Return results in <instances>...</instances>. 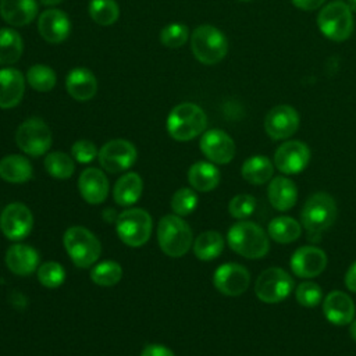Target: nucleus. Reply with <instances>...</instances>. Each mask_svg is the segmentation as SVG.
I'll use <instances>...</instances> for the list:
<instances>
[{
    "mask_svg": "<svg viewBox=\"0 0 356 356\" xmlns=\"http://www.w3.org/2000/svg\"><path fill=\"white\" fill-rule=\"evenodd\" d=\"M229 248L242 257L261 259L268 253L267 232L256 222L242 220L234 224L227 234Z\"/></svg>",
    "mask_w": 356,
    "mask_h": 356,
    "instance_id": "nucleus-1",
    "label": "nucleus"
},
{
    "mask_svg": "<svg viewBox=\"0 0 356 356\" xmlns=\"http://www.w3.org/2000/svg\"><path fill=\"white\" fill-rule=\"evenodd\" d=\"M337 218V203L334 197L325 192L312 195L303 204L300 220L306 228L309 239L317 242L320 235L328 229Z\"/></svg>",
    "mask_w": 356,
    "mask_h": 356,
    "instance_id": "nucleus-2",
    "label": "nucleus"
},
{
    "mask_svg": "<svg viewBox=\"0 0 356 356\" xmlns=\"http://www.w3.org/2000/svg\"><path fill=\"white\" fill-rule=\"evenodd\" d=\"M207 125L204 111L195 103L175 106L167 117V131L178 142H188L203 134Z\"/></svg>",
    "mask_w": 356,
    "mask_h": 356,
    "instance_id": "nucleus-3",
    "label": "nucleus"
},
{
    "mask_svg": "<svg viewBox=\"0 0 356 356\" xmlns=\"http://www.w3.org/2000/svg\"><path fill=\"white\" fill-rule=\"evenodd\" d=\"M157 241L165 254L181 257L191 249L193 236L191 227L181 216L168 214L159 221Z\"/></svg>",
    "mask_w": 356,
    "mask_h": 356,
    "instance_id": "nucleus-4",
    "label": "nucleus"
},
{
    "mask_svg": "<svg viewBox=\"0 0 356 356\" xmlns=\"http://www.w3.org/2000/svg\"><path fill=\"white\" fill-rule=\"evenodd\" d=\"M64 248L76 267L86 268L100 257L102 246L99 239L85 227L74 225L64 232Z\"/></svg>",
    "mask_w": 356,
    "mask_h": 356,
    "instance_id": "nucleus-5",
    "label": "nucleus"
},
{
    "mask_svg": "<svg viewBox=\"0 0 356 356\" xmlns=\"http://www.w3.org/2000/svg\"><path fill=\"white\" fill-rule=\"evenodd\" d=\"M191 49L196 60L213 65L225 57L228 42L218 28L213 25H200L191 35Z\"/></svg>",
    "mask_w": 356,
    "mask_h": 356,
    "instance_id": "nucleus-6",
    "label": "nucleus"
},
{
    "mask_svg": "<svg viewBox=\"0 0 356 356\" xmlns=\"http://www.w3.org/2000/svg\"><path fill=\"white\" fill-rule=\"evenodd\" d=\"M118 238L128 246L138 248L145 245L152 234V217L143 209H128L115 221Z\"/></svg>",
    "mask_w": 356,
    "mask_h": 356,
    "instance_id": "nucleus-7",
    "label": "nucleus"
},
{
    "mask_svg": "<svg viewBox=\"0 0 356 356\" xmlns=\"http://www.w3.org/2000/svg\"><path fill=\"white\" fill-rule=\"evenodd\" d=\"M317 25L328 39L335 42L345 40L353 31L352 11L343 1H332L318 13Z\"/></svg>",
    "mask_w": 356,
    "mask_h": 356,
    "instance_id": "nucleus-8",
    "label": "nucleus"
},
{
    "mask_svg": "<svg viewBox=\"0 0 356 356\" xmlns=\"http://www.w3.org/2000/svg\"><path fill=\"white\" fill-rule=\"evenodd\" d=\"M15 142L24 153L38 157L50 149L51 131L42 118L32 117L25 120L17 128Z\"/></svg>",
    "mask_w": 356,
    "mask_h": 356,
    "instance_id": "nucleus-9",
    "label": "nucleus"
},
{
    "mask_svg": "<svg viewBox=\"0 0 356 356\" xmlns=\"http://www.w3.org/2000/svg\"><path fill=\"white\" fill-rule=\"evenodd\" d=\"M293 289L292 277L280 267H270L260 273L254 284L256 296L264 303H278Z\"/></svg>",
    "mask_w": 356,
    "mask_h": 356,
    "instance_id": "nucleus-10",
    "label": "nucleus"
},
{
    "mask_svg": "<svg viewBox=\"0 0 356 356\" xmlns=\"http://www.w3.org/2000/svg\"><path fill=\"white\" fill-rule=\"evenodd\" d=\"M136 147L125 139L108 140L97 153L102 168L111 174L121 172L132 167L136 161Z\"/></svg>",
    "mask_w": 356,
    "mask_h": 356,
    "instance_id": "nucleus-11",
    "label": "nucleus"
},
{
    "mask_svg": "<svg viewBox=\"0 0 356 356\" xmlns=\"http://www.w3.org/2000/svg\"><path fill=\"white\" fill-rule=\"evenodd\" d=\"M33 227L31 210L19 202L7 204L0 214V229L6 238L21 241L29 235Z\"/></svg>",
    "mask_w": 356,
    "mask_h": 356,
    "instance_id": "nucleus-12",
    "label": "nucleus"
},
{
    "mask_svg": "<svg viewBox=\"0 0 356 356\" xmlns=\"http://www.w3.org/2000/svg\"><path fill=\"white\" fill-rule=\"evenodd\" d=\"M213 284L216 289L225 296H239L248 289L250 274L242 264L225 263L216 268Z\"/></svg>",
    "mask_w": 356,
    "mask_h": 356,
    "instance_id": "nucleus-13",
    "label": "nucleus"
},
{
    "mask_svg": "<svg viewBox=\"0 0 356 356\" xmlns=\"http://www.w3.org/2000/svg\"><path fill=\"white\" fill-rule=\"evenodd\" d=\"M310 161V149L300 140H288L274 153V165L285 175L302 172Z\"/></svg>",
    "mask_w": 356,
    "mask_h": 356,
    "instance_id": "nucleus-14",
    "label": "nucleus"
},
{
    "mask_svg": "<svg viewBox=\"0 0 356 356\" xmlns=\"http://www.w3.org/2000/svg\"><path fill=\"white\" fill-rule=\"evenodd\" d=\"M299 128V114L298 111L288 106L280 104L273 107L264 118V129L267 135L274 139H286L292 136Z\"/></svg>",
    "mask_w": 356,
    "mask_h": 356,
    "instance_id": "nucleus-15",
    "label": "nucleus"
},
{
    "mask_svg": "<svg viewBox=\"0 0 356 356\" xmlns=\"http://www.w3.org/2000/svg\"><path fill=\"white\" fill-rule=\"evenodd\" d=\"M327 267V254L313 245L298 248L291 257V270L296 277L314 278Z\"/></svg>",
    "mask_w": 356,
    "mask_h": 356,
    "instance_id": "nucleus-16",
    "label": "nucleus"
},
{
    "mask_svg": "<svg viewBox=\"0 0 356 356\" xmlns=\"http://www.w3.org/2000/svg\"><path fill=\"white\" fill-rule=\"evenodd\" d=\"M202 153L214 164H228L235 156L232 138L221 129H209L200 139Z\"/></svg>",
    "mask_w": 356,
    "mask_h": 356,
    "instance_id": "nucleus-17",
    "label": "nucleus"
},
{
    "mask_svg": "<svg viewBox=\"0 0 356 356\" xmlns=\"http://www.w3.org/2000/svg\"><path fill=\"white\" fill-rule=\"evenodd\" d=\"M38 31L47 43L57 44L68 38L71 32V21L64 11L49 8L40 13L38 18Z\"/></svg>",
    "mask_w": 356,
    "mask_h": 356,
    "instance_id": "nucleus-18",
    "label": "nucleus"
},
{
    "mask_svg": "<svg viewBox=\"0 0 356 356\" xmlns=\"http://www.w3.org/2000/svg\"><path fill=\"white\" fill-rule=\"evenodd\" d=\"M324 317L334 325H346L355 318V303L342 291H331L323 300Z\"/></svg>",
    "mask_w": 356,
    "mask_h": 356,
    "instance_id": "nucleus-19",
    "label": "nucleus"
},
{
    "mask_svg": "<svg viewBox=\"0 0 356 356\" xmlns=\"http://www.w3.org/2000/svg\"><path fill=\"white\" fill-rule=\"evenodd\" d=\"M81 196L90 204L103 203L108 195V181L99 168L89 167L83 170L78 179Z\"/></svg>",
    "mask_w": 356,
    "mask_h": 356,
    "instance_id": "nucleus-20",
    "label": "nucleus"
},
{
    "mask_svg": "<svg viewBox=\"0 0 356 356\" xmlns=\"http://www.w3.org/2000/svg\"><path fill=\"white\" fill-rule=\"evenodd\" d=\"M25 76L15 68L0 70V108H13L24 97Z\"/></svg>",
    "mask_w": 356,
    "mask_h": 356,
    "instance_id": "nucleus-21",
    "label": "nucleus"
},
{
    "mask_svg": "<svg viewBox=\"0 0 356 356\" xmlns=\"http://www.w3.org/2000/svg\"><path fill=\"white\" fill-rule=\"evenodd\" d=\"M65 88L68 95L78 100H90L97 92V81L93 72L85 67H76L71 70L65 78Z\"/></svg>",
    "mask_w": 356,
    "mask_h": 356,
    "instance_id": "nucleus-22",
    "label": "nucleus"
},
{
    "mask_svg": "<svg viewBox=\"0 0 356 356\" xmlns=\"http://www.w3.org/2000/svg\"><path fill=\"white\" fill-rule=\"evenodd\" d=\"M6 266L17 275H29L38 270L39 254L38 252L24 243H17L8 248L6 252Z\"/></svg>",
    "mask_w": 356,
    "mask_h": 356,
    "instance_id": "nucleus-23",
    "label": "nucleus"
},
{
    "mask_svg": "<svg viewBox=\"0 0 356 356\" xmlns=\"http://www.w3.org/2000/svg\"><path fill=\"white\" fill-rule=\"evenodd\" d=\"M0 15L13 26H25L38 17V0H0Z\"/></svg>",
    "mask_w": 356,
    "mask_h": 356,
    "instance_id": "nucleus-24",
    "label": "nucleus"
},
{
    "mask_svg": "<svg viewBox=\"0 0 356 356\" xmlns=\"http://www.w3.org/2000/svg\"><path fill=\"white\" fill-rule=\"evenodd\" d=\"M270 204L278 211H286L296 204L298 188L295 182L286 177H275L267 188Z\"/></svg>",
    "mask_w": 356,
    "mask_h": 356,
    "instance_id": "nucleus-25",
    "label": "nucleus"
},
{
    "mask_svg": "<svg viewBox=\"0 0 356 356\" xmlns=\"http://www.w3.org/2000/svg\"><path fill=\"white\" fill-rule=\"evenodd\" d=\"M33 168L26 157L8 154L0 160V177L10 184H22L32 178Z\"/></svg>",
    "mask_w": 356,
    "mask_h": 356,
    "instance_id": "nucleus-26",
    "label": "nucleus"
},
{
    "mask_svg": "<svg viewBox=\"0 0 356 356\" xmlns=\"http://www.w3.org/2000/svg\"><path fill=\"white\" fill-rule=\"evenodd\" d=\"M142 178L136 172H127L118 178L113 189V197L120 206L135 204L142 195Z\"/></svg>",
    "mask_w": 356,
    "mask_h": 356,
    "instance_id": "nucleus-27",
    "label": "nucleus"
},
{
    "mask_svg": "<svg viewBox=\"0 0 356 356\" xmlns=\"http://www.w3.org/2000/svg\"><path fill=\"white\" fill-rule=\"evenodd\" d=\"M188 181L199 192L213 191L220 182V171L213 163L197 161L188 171Z\"/></svg>",
    "mask_w": 356,
    "mask_h": 356,
    "instance_id": "nucleus-28",
    "label": "nucleus"
},
{
    "mask_svg": "<svg viewBox=\"0 0 356 356\" xmlns=\"http://www.w3.org/2000/svg\"><path fill=\"white\" fill-rule=\"evenodd\" d=\"M241 174L245 181L252 185H261L271 179L274 165L266 156H252L241 167Z\"/></svg>",
    "mask_w": 356,
    "mask_h": 356,
    "instance_id": "nucleus-29",
    "label": "nucleus"
},
{
    "mask_svg": "<svg viewBox=\"0 0 356 356\" xmlns=\"http://www.w3.org/2000/svg\"><path fill=\"white\" fill-rule=\"evenodd\" d=\"M267 232L273 241L285 245L295 242L300 236L302 227L298 220L288 216H280L270 221Z\"/></svg>",
    "mask_w": 356,
    "mask_h": 356,
    "instance_id": "nucleus-30",
    "label": "nucleus"
},
{
    "mask_svg": "<svg viewBox=\"0 0 356 356\" xmlns=\"http://www.w3.org/2000/svg\"><path fill=\"white\" fill-rule=\"evenodd\" d=\"M24 51L21 35L13 28L0 29V65L15 64Z\"/></svg>",
    "mask_w": 356,
    "mask_h": 356,
    "instance_id": "nucleus-31",
    "label": "nucleus"
},
{
    "mask_svg": "<svg viewBox=\"0 0 356 356\" xmlns=\"http://www.w3.org/2000/svg\"><path fill=\"white\" fill-rule=\"evenodd\" d=\"M224 239L217 231H204L193 242V253L202 261H210L221 254Z\"/></svg>",
    "mask_w": 356,
    "mask_h": 356,
    "instance_id": "nucleus-32",
    "label": "nucleus"
},
{
    "mask_svg": "<svg viewBox=\"0 0 356 356\" xmlns=\"http://www.w3.org/2000/svg\"><path fill=\"white\" fill-rule=\"evenodd\" d=\"M29 86L38 92H50L57 81L56 72L46 64H33L25 75Z\"/></svg>",
    "mask_w": 356,
    "mask_h": 356,
    "instance_id": "nucleus-33",
    "label": "nucleus"
},
{
    "mask_svg": "<svg viewBox=\"0 0 356 356\" xmlns=\"http://www.w3.org/2000/svg\"><path fill=\"white\" fill-rule=\"evenodd\" d=\"M89 15L97 25L108 26L118 19L120 7L115 0H90Z\"/></svg>",
    "mask_w": 356,
    "mask_h": 356,
    "instance_id": "nucleus-34",
    "label": "nucleus"
},
{
    "mask_svg": "<svg viewBox=\"0 0 356 356\" xmlns=\"http://www.w3.org/2000/svg\"><path fill=\"white\" fill-rule=\"evenodd\" d=\"M121 277L122 268L114 260H104L97 263L90 271V280L100 286H113L120 282Z\"/></svg>",
    "mask_w": 356,
    "mask_h": 356,
    "instance_id": "nucleus-35",
    "label": "nucleus"
},
{
    "mask_svg": "<svg viewBox=\"0 0 356 356\" xmlns=\"http://www.w3.org/2000/svg\"><path fill=\"white\" fill-rule=\"evenodd\" d=\"M46 171L58 179H67L74 174L72 159L63 152H51L44 159Z\"/></svg>",
    "mask_w": 356,
    "mask_h": 356,
    "instance_id": "nucleus-36",
    "label": "nucleus"
},
{
    "mask_svg": "<svg viewBox=\"0 0 356 356\" xmlns=\"http://www.w3.org/2000/svg\"><path fill=\"white\" fill-rule=\"evenodd\" d=\"M39 282L46 288H57L65 280V271L57 261H46L36 270Z\"/></svg>",
    "mask_w": 356,
    "mask_h": 356,
    "instance_id": "nucleus-37",
    "label": "nucleus"
},
{
    "mask_svg": "<svg viewBox=\"0 0 356 356\" xmlns=\"http://www.w3.org/2000/svg\"><path fill=\"white\" fill-rule=\"evenodd\" d=\"M188 38H189L188 26L184 24H179V22L168 24L160 32V42L165 47H172V49L181 47L185 44Z\"/></svg>",
    "mask_w": 356,
    "mask_h": 356,
    "instance_id": "nucleus-38",
    "label": "nucleus"
},
{
    "mask_svg": "<svg viewBox=\"0 0 356 356\" xmlns=\"http://www.w3.org/2000/svg\"><path fill=\"white\" fill-rule=\"evenodd\" d=\"M197 206V196L189 188L178 189L171 199V209L177 216H188Z\"/></svg>",
    "mask_w": 356,
    "mask_h": 356,
    "instance_id": "nucleus-39",
    "label": "nucleus"
},
{
    "mask_svg": "<svg viewBox=\"0 0 356 356\" xmlns=\"http://www.w3.org/2000/svg\"><path fill=\"white\" fill-rule=\"evenodd\" d=\"M296 302L303 307H314L323 300L321 288L313 281H303L295 291Z\"/></svg>",
    "mask_w": 356,
    "mask_h": 356,
    "instance_id": "nucleus-40",
    "label": "nucleus"
},
{
    "mask_svg": "<svg viewBox=\"0 0 356 356\" xmlns=\"http://www.w3.org/2000/svg\"><path fill=\"white\" fill-rule=\"evenodd\" d=\"M256 209V199L248 193H239L234 196L228 203L229 214L236 220H245L252 216Z\"/></svg>",
    "mask_w": 356,
    "mask_h": 356,
    "instance_id": "nucleus-41",
    "label": "nucleus"
},
{
    "mask_svg": "<svg viewBox=\"0 0 356 356\" xmlns=\"http://www.w3.org/2000/svg\"><path fill=\"white\" fill-rule=\"evenodd\" d=\"M71 153L72 157L82 164H88L90 163L96 156H97V149L95 146L93 142L88 140V139H79L76 140L72 147H71Z\"/></svg>",
    "mask_w": 356,
    "mask_h": 356,
    "instance_id": "nucleus-42",
    "label": "nucleus"
},
{
    "mask_svg": "<svg viewBox=\"0 0 356 356\" xmlns=\"http://www.w3.org/2000/svg\"><path fill=\"white\" fill-rule=\"evenodd\" d=\"M140 356H175L172 353L171 349H168L164 345H159V343H152L143 348Z\"/></svg>",
    "mask_w": 356,
    "mask_h": 356,
    "instance_id": "nucleus-43",
    "label": "nucleus"
},
{
    "mask_svg": "<svg viewBox=\"0 0 356 356\" xmlns=\"http://www.w3.org/2000/svg\"><path fill=\"white\" fill-rule=\"evenodd\" d=\"M345 285L350 292L356 293V261L350 264L345 274Z\"/></svg>",
    "mask_w": 356,
    "mask_h": 356,
    "instance_id": "nucleus-44",
    "label": "nucleus"
},
{
    "mask_svg": "<svg viewBox=\"0 0 356 356\" xmlns=\"http://www.w3.org/2000/svg\"><path fill=\"white\" fill-rule=\"evenodd\" d=\"M292 3L300 10L310 11L318 8L324 3V0H292Z\"/></svg>",
    "mask_w": 356,
    "mask_h": 356,
    "instance_id": "nucleus-45",
    "label": "nucleus"
},
{
    "mask_svg": "<svg viewBox=\"0 0 356 356\" xmlns=\"http://www.w3.org/2000/svg\"><path fill=\"white\" fill-rule=\"evenodd\" d=\"M349 335L356 342V318H353L349 324Z\"/></svg>",
    "mask_w": 356,
    "mask_h": 356,
    "instance_id": "nucleus-46",
    "label": "nucleus"
},
{
    "mask_svg": "<svg viewBox=\"0 0 356 356\" xmlns=\"http://www.w3.org/2000/svg\"><path fill=\"white\" fill-rule=\"evenodd\" d=\"M64 0H39V3L40 4H43V6H57V4H60V3H63Z\"/></svg>",
    "mask_w": 356,
    "mask_h": 356,
    "instance_id": "nucleus-47",
    "label": "nucleus"
},
{
    "mask_svg": "<svg viewBox=\"0 0 356 356\" xmlns=\"http://www.w3.org/2000/svg\"><path fill=\"white\" fill-rule=\"evenodd\" d=\"M349 8H350V11H353V13H356V0H349Z\"/></svg>",
    "mask_w": 356,
    "mask_h": 356,
    "instance_id": "nucleus-48",
    "label": "nucleus"
},
{
    "mask_svg": "<svg viewBox=\"0 0 356 356\" xmlns=\"http://www.w3.org/2000/svg\"><path fill=\"white\" fill-rule=\"evenodd\" d=\"M242 1H248V0H242Z\"/></svg>",
    "mask_w": 356,
    "mask_h": 356,
    "instance_id": "nucleus-49",
    "label": "nucleus"
}]
</instances>
